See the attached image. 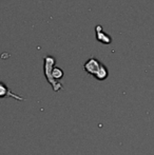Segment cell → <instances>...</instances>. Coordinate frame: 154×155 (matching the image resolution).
<instances>
[{
  "mask_svg": "<svg viewBox=\"0 0 154 155\" xmlns=\"http://www.w3.org/2000/svg\"><path fill=\"white\" fill-rule=\"evenodd\" d=\"M55 63L56 59L53 56H45L43 58V73H44L45 78H47L48 82L52 86L54 92H58V91L64 89V86H62L61 82L55 80L52 76V70L55 67Z\"/></svg>",
  "mask_w": 154,
  "mask_h": 155,
  "instance_id": "obj_1",
  "label": "cell"
},
{
  "mask_svg": "<svg viewBox=\"0 0 154 155\" xmlns=\"http://www.w3.org/2000/svg\"><path fill=\"white\" fill-rule=\"evenodd\" d=\"M101 63L99 62L98 59L94 57H91L84 62V70L89 74V75H92V76H95L98 72L99 68H100Z\"/></svg>",
  "mask_w": 154,
  "mask_h": 155,
  "instance_id": "obj_2",
  "label": "cell"
},
{
  "mask_svg": "<svg viewBox=\"0 0 154 155\" xmlns=\"http://www.w3.org/2000/svg\"><path fill=\"white\" fill-rule=\"evenodd\" d=\"M6 97H12L16 100H19V101H25V98L13 93L12 91H11V89L8 88L4 82L0 81V98H6Z\"/></svg>",
  "mask_w": 154,
  "mask_h": 155,
  "instance_id": "obj_3",
  "label": "cell"
},
{
  "mask_svg": "<svg viewBox=\"0 0 154 155\" xmlns=\"http://www.w3.org/2000/svg\"><path fill=\"white\" fill-rule=\"evenodd\" d=\"M95 31H96V39L99 42H103L105 45H110L112 42V37L103 32V29L101 28V25H97Z\"/></svg>",
  "mask_w": 154,
  "mask_h": 155,
  "instance_id": "obj_4",
  "label": "cell"
},
{
  "mask_svg": "<svg viewBox=\"0 0 154 155\" xmlns=\"http://www.w3.org/2000/svg\"><path fill=\"white\" fill-rule=\"evenodd\" d=\"M108 76H109V71H108L107 67L101 63L98 72H97V74L94 76V77L96 78L97 80H106L108 78Z\"/></svg>",
  "mask_w": 154,
  "mask_h": 155,
  "instance_id": "obj_5",
  "label": "cell"
},
{
  "mask_svg": "<svg viewBox=\"0 0 154 155\" xmlns=\"http://www.w3.org/2000/svg\"><path fill=\"white\" fill-rule=\"evenodd\" d=\"M52 76L55 80L59 81L62 77H64V71H62L60 68H57V67H54L53 70H52Z\"/></svg>",
  "mask_w": 154,
  "mask_h": 155,
  "instance_id": "obj_6",
  "label": "cell"
}]
</instances>
